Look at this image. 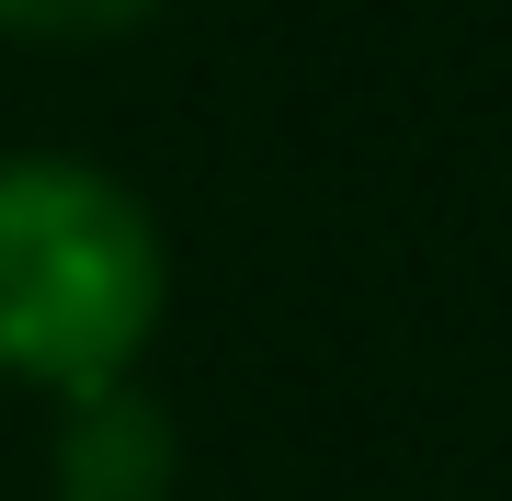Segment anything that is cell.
Instances as JSON below:
<instances>
[{
  "mask_svg": "<svg viewBox=\"0 0 512 501\" xmlns=\"http://www.w3.org/2000/svg\"><path fill=\"white\" fill-rule=\"evenodd\" d=\"M171 240L137 183L69 149L0 160V376L12 388H114L160 342Z\"/></svg>",
  "mask_w": 512,
  "mask_h": 501,
  "instance_id": "obj_1",
  "label": "cell"
},
{
  "mask_svg": "<svg viewBox=\"0 0 512 501\" xmlns=\"http://www.w3.org/2000/svg\"><path fill=\"white\" fill-rule=\"evenodd\" d=\"M46 490L57 501H171V490H183V433H171V410L148 399L137 376L57 399Z\"/></svg>",
  "mask_w": 512,
  "mask_h": 501,
  "instance_id": "obj_2",
  "label": "cell"
},
{
  "mask_svg": "<svg viewBox=\"0 0 512 501\" xmlns=\"http://www.w3.org/2000/svg\"><path fill=\"white\" fill-rule=\"evenodd\" d=\"M160 0H0V35H35V46H114Z\"/></svg>",
  "mask_w": 512,
  "mask_h": 501,
  "instance_id": "obj_3",
  "label": "cell"
}]
</instances>
